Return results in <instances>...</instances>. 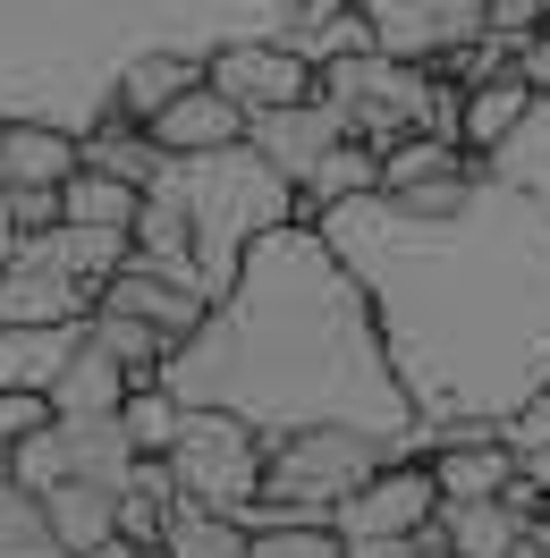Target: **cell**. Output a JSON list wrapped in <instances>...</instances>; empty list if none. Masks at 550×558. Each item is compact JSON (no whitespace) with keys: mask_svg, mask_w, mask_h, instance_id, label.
<instances>
[{"mask_svg":"<svg viewBox=\"0 0 550 558\" xmlns=\"http://www.w3.org/2000/svg\"><path fill=\"white\" fill-rule=\"evenodd\" d=\"M170 490L187 499V508H220V517H238L254 508V490H263V423L229 415V407H187V423H178L170 440Z\"/></svg>","mask_w":550,"mask_h":558,"instance_id":"cell-2","label":"cell"},{"mask_svg":"<svg viewBox=\"0 0 550 558\" xmlns=\"http://www.w3.org/2000/svg\"><path fill=\"white\" fill-rule=\"evenodd\" d=\"M204 76L246 110V119H254V110H288V102L313 94V60H297L279 35L272 43H220V51L204 60Z\"/></svg>","mask_w":550,"mask_h":558,"instance_id":"cell-5","label":"cell"},{"mask_svg":"<svg viewBox=\"0 0 550 558\" xmlns=\"http://www.w3.org/2000/svg\"><path fill=\"white\" fill-rule=\"evenodd\" d=\"M94 305H110V314H136V322H153V330H170V339H187V330H204V314H212V288L204 279H178V271H153V263H119V271L103 279V296Z\"/></svg>","mask_w":550,"mask_h":558,"instance_id":"cell-7","label":"cell"},{"mask_svg":"<svg viewBox=\"0 0 550 558\" xmlns=\"http://www.w3.org/2000/svg\"><path fill=\"white\" fill-rule=\"evenodd\" d=\"M509 558H550V550H542V542H534V533H525V542H516V550H509Z\"/></svg>","mask_w":550,"mask_h":558,"instance_id":"cell-32","label":"cell"},{"mask_svg":"<svg viewBox=\"0 0 550 558\" xmlns=\"http://www.w3.org/2000/svg\"><path fill=\"white\" fill-rule=\"evenodd\" d=\"M76 178V136L43 119H0V186L9 195H60Z\"/></svg>","mask_w":550,"mask_h":558,"instance_id":"cell-10","label":"cell"},{"mask_svg":"<svg viewBox=\"0 0 550 558\" xmlns=\"http://www.w3.org/2000/svg\"><path fill=\"white\" fill-rule=\"evenodd\" d=\"M76 348H85V322H0V389L51 398Z\"/></svg>","mask_w":550,"mask_h":558,"instance_id":"cell-9","label":"cell"},{"mask_svg":"<svg viewBox=\"0 0 550 558\" xmlns=\"http://www.w3.org/2000/svg\"><path fill=\"white\" fill-rule=\"evenodd\" d=\"M331 144H347V128H339V110L322 102V94H306V102H288V110H254V119H246V153H254L279 186H306L313 161H322Z\"/></svg>","mask_w":550,"mask_h":558,"instance_id":"cell-4","label":"cell"},{"mask_svg":"<svg viewBox=\"0 0 550 558\" xmlns=\"http://www.w3.org/2000/svg\"><path fill=\"white\" fill-rule=\"evenodd\" d=\"M542 26H550V0H482V35H500V43H525Z\"/></svg>","mask_w":550,"mask_h":558,"instance_id":"cell-28","label":"cell"},{"mask_svg":"<svg viewBox=\"0 0 550 558\" xmlns=\"http://www.w3.org/2000/svg\"><path fill=\"white\" fill-rule=\"evenodd\" d=\"M119 398H128V373H119L94 339H85V348L69 355V373L51 381V398H43V407H51V415H119Z\"/></svg>","mask_w":550,"mask_h":558,"instance_id":"cell-19","label":"cell"},{"mask_svg":"<svg viewBox=\"0 0 550 558\" xmlns=\"http://www.w3.org/2000/svg\"><path fill=\"white\" fill-rule=\"evenodd\" d=\"M85 339L128 373V389H136V381H162V373H170V355H178L170 330H153V322H136V314H110V305L85 314Z\"/></svg>","mask_w":550,"mask_h":558,"instance_id":"cell-17","label":"cell"},{"mask_svg":"<svg viewBox=\"0 0 550 558\" xmlns=\"http://www.w3.org/2000/svg\"><path fill=\"white\" fill-rule=\"evenodd\" d=\"M76 170H103V178H119V186H136V195H144L170 161H162V144L144 136L128 110H110L103 128H85V136H76Z\"/></svg>","mask_w":550,"mask_h":558,"instance_id":"cell-13","label":"cell"},{"mask_svg":"<svg viewBox=\"0 0 550 558\" xmlns=\"http://www.w3.org/2000/svg\"><path fill=\"white\" fill-rule=\"evenodd\" d=\"M475 35H482V0H364V43L407 60V69H441Z\"/></svg>","mask_w":550,"mask_h":558,"instance_id":"cell-3","label":"cell"},{"mask_svg":"<svg viewBox=\"0 0 550 558\" xmlns=\"http://www.w3.org/2000/svg\"><path fill=\"white\" fill-rule=\"evenodd\" d=\"M534 102H542V94L516 69L491 76V85H466V94H457V144H466V153H500V144L534 119Z\"/></svg>","mask_w":550,"mask_h":558,"instance_id":"cell-12","label":"cell"},{"mask_svg":"<svg viewBox=\"0 0 550 558\" xmlns=\"http://www.w3.org/2000/svg\"><path fill=\"white\" fill-rule=\"evenodd\" d=\"M60 474H69V457H60V432H51V423H35V432H26L17 449H9V483H26V490H51Z\"/></svg>","mask_w":550,"mask_h":558,"instance_id":"cell-27","label":"cell"},{"mask_svg":"<svg viewBox=\"0 0 550 558\" xmlns=\"http://www.w3.org/2000/svg\"><path fill=\"white\" fill-rule=\"evenodd\" d=\"M94 296L43 263H0V322H85Z\"/></svg>","mask_w":550,"mask_h":558,"instance_id":"cell-16","label":"cell"},{"mask_svg":"<svg viewBox=\"0 0 550 558\" xmlns=\"http://www.w3.org/2000/svg\"><path fill=\"white\" fill-rule=\"evenodd\" d=\"M432 508H441L432 474L390 457V465H381V474L356 490V499H339L331 533H339V542H398V533H415V524H432Z\"/></svg>","mask_w":550,"mask_h":558,"instance_id":"cell-6","label":"cell"},{"mask_svg":"<svg viewBox=\"0 0 550 558\" xmlns=\"http://www.w3.org/2000/svg\"><path fill=\"white\" fill-rule=\"evenodd\" d=\"M128 558H162V550H128Z\"/></svg>","mask_w":550,"mask_h":558,"instance_id":"cell-34","label":"cell"},{"mask_svg":"<svg viewBox=\"0 0 550 558\" xmlns=\"http://www.w3.org/2000/svg\"><path fill=\"white\" fill-rule=\"evenodd\" d=\"M43 517H51V533H60V550L69 558H94L119 542V490L110 483H85V474H60L51 490H35Z\"/></svg>","mask_w":550,"mask_h":558,"instance_id":"cell-11","label":"cell"},{"mask_svg":"<svg viewBox=\"0 0 550 558\" xmlns=\"http://www.w3.org/2000/svg\"><path fill=\"white\" fill-rule=\"evenodd\" d=\"M144 136L162 144V161H204V153H229V144H246V110L204 76V85H187V94H178V102L162 110L153 128H144Z\"/></svg>","mask_w":550,"mask_h":558,"instance_id":"cell-8","label":"cell"},{"mask_svg":"<svg viewBox=\"0 0 550 558\" xmlns=\"http://www.w3.org/2000/svg\"><path fill=\"white\" fill-rule=\"evenodd\" d=\"M381 465H390V440L373 423H339V415L279 423V432H263V490L246 508V533H263V524H331L339 499H356Z\"/></svg>","mask_w":550,"mask_h":558,"instance_id":"cell-1","label":"cell"},{"mask_svg":"<svg viewBox=\"0 0 550 558\" xmlns=\"http://www.w3.org/2000/svg\"><path fill=\"white\" fill-rule=\"evenodd\" d=\"M516 76H525L534 94H550V26H542V35H525V43H516Z\"/></svg>","mask_w":550,"mask_h":558,"instance_id":"cell-30","label":"cell"},{"mask_svg":"<svg viewBox=\"0 0 550 558\" xmlns=\"http://www.w3.org/2000/svg\"><path fill=\"white\" fill-rule=\"evenodd\" d=\"M51 432H60V457H69V474L128 490V474H136V449H128L119 415H51Z\"/></svg>","mask_w":550,"mask_h":558,"instance_id":"cell-15","label":"cell"},{"mask_svg":"<svg viewBox=\"0 0 550 558\" xmlns=\"http://www.w3.org/2000/svg\"><path fill=\"white\" fill-rule=\"evenodd\" d=\"M17 254V211H9V186H0V263Z\"/></svg>","mask_w":550,"mask_h":558,"instance_id":"cell-31","label":"cell"},{"mask_svg":"<svg viewBox=\"0 0 550 558\" xmlns=\"http://www.w3.org/2000/svg\"><path fill=\"white\" fill-rule=\"evenodd\" d=\"M534 542H542V550H550V508H542V524H534Z\"/></svg>","mask_w":550,"mask_h":558,"instance_id":"cell-33","label":"cell"},{"mask_svg":"<svg viewBox=\"0 0 550 558\" xmlns=\"http://www.w3.org/2000/svg\"><path fill=\"white\" fill-rule=\"evenodd\" d=\"M162 558H246V524L220 517V508H187L178 499L170 524H162Z\"/></svg>","mask_w":550,"mask_h":558,"instance_id":"cell-22","label":"cell"},{"mask_svg":"<svg viewBox=\"0 0 550 558\" xmlns=\"http://www.w3.org/2000/svg\"><path fill=\"white\" fill-rule=\"evenodd\" d=\"M60 220H76V229H136V186H119L103 170H76L60 186Z\"/></svg>","mask_w":550,"mask_h":558,"instance_id":"cell-24","label":"cell"},{"mask_svg":"<svg viewBox=\"0 0 550 558\" xmlns=\"http://www.w3.org/2000/svg\"><path fill=\"white\" fill-rule=\"evenodd\" d=\"M441 533H449V558H509L525 542V524L500 499H441Z\"/></svg>","mask_w":550,"mask_h":558,"instance_id":"cell-20","label":"cell"},{"mask_svg":"<svg viewBox=\"0 0 550 558\" xmlns=\"http://www.w3.org/2000/svg\"><path fill=\"white\" fill-rule=\"evenodd\" d=\"M187 85H204V60H195V51H136V60L119 69L110 110H128L136 128H153V119H162V110L187 94Z\"/></svg>","mask_w":550,"mask_h":558,"instance_id":"cell-14","label":"cell"},{"mask_svg":"<svg viewBox=\"0 0 550 558\" xmlns=\"http://www.w3.org/2000/svg\"><path fill=\"white\" fill-rule=\"evenodd\" d=\"M390 204L407 211V220H466V211H475V170H449V178H415V186H398Z\"/></svg>","mask_w":550,"mask_h":558,"instance_id":"cell-26","label":"cell"},{"mask_svg":"<svg viewBox=\"0 0 550 558\" xmlns=\"http://www.w3.org/2000/svg\"><path fill=\"white\" fill-rule=\"evenodd\" d=\"M0 558H69L51 517H43V499L26 483H9V474H0Z\"/></svg>","mask_w":550,"mask_h":558,"instance_id":"cell-25","label":"cell"},{"mask_svg":"<svg viewBox=\"0 0 550 558\" xmlns=\"http://www.w3.org/2000/svg\"><path fill=\"white\" fill-rule=\"evenodd\" d=\"M500 440H509V457L550 449V389H542V398H525V407H516V423H500Z\"/></svg>","mask_w":550,"mask_h":558,"instance_id":"cell-29","label":"cell"},{"mask_svg":"<svg viewBox=\"0 0 550 558\" xmlns=\"http://www.w3.org/2000/svg\"><path fill=\"white\" fill-rule=\"evenodd\" d=\"M297 195H306V204H347V195H381V153L373 144H331V153H322V161H313V178L306 186H297Z\"/></svg>","mask_w":550,"mask_h":558,"instance_id":"cell-23","label":"cell"},{"mask_svg":"<svg viewBox=\"0 0 550 558\" xmlns=\"http://www.w3.org/2000/svg\"><path fill=\"white\" fill-rule=\"evenodd\" d=\"M279 43L297 51V60H339V51H364V0H297L288 17H279Z\"/></svg>","mask_w":550,"mask_h":558,"instance_id":"cell-18","label":"cell"},{"mask_svg":"<svg viewBox=\"0 0 550 558\" xmlns=\"http://www.w3.org/2000/svg\"><path fill=\"white\" fill-rule=\"evenodd\" d=\"M178 423H187V398H178L170 381H136L128 398H119V432H128L136 457H170Z\"/></svg>","mask_w":550,"mask_h":558,"instance_id":"cell-21","label":"cell"}]
</instances>
